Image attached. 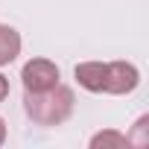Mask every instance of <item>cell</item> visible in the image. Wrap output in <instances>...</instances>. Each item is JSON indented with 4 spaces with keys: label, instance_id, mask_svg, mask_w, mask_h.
Instances as JSON below:
<instances>
[{
    "label": "cell",
    "instance_id": "6da1fadb",
    "mask_svg": "<svg viewBox=\"0 0 149 149\" xmlns=\"http://www.w3.org/2000/svg\"><path fill=\"white\" fill-rule=\"evenodd\" d=\"M73 108H76L73 88L61 82L47 91H24V111L35 126H61L73 114Z\"/></svg>",
    "mask_w": 149,
    "mask_h": 149
},
{
    "label": "cell",
    "instance_id": "7a4b0ae2",
    "mask_svg": "<svg viewBox=\"0 0 149 149\" xmlns=\"http://www.w3.org/2000/svg\"><path fill=\"white\" fill-rule=\"evenodd\" d=\"M21 79H24V91H47L53 85H58L61 79V70L56 61L50 58H29L21 70Z\"/></svg>",
    "mask_w": 149,
    "mask_h": 149
},
{
    "label": "cell",
    "instance_id": "3957f363",
    "mask_svg": "<svg viewBox=\"0 0 149 149\" xmlns=\"http://www.w3.org/2000/svg\"><path fill=\"white\" fill-rule=\"evenodd\" d=\"M140 85V70L132 61H105V91L102 94H132Z\"/></svg>",
    "mask_w": 149,
    "mask_h": 149
},
{
    "label": "cell",
    "instance_id": "277c9868",
    "mask_svg": "<svg viewBox=\"0 0 149 149\" xmlns=\"http://www.w3.org/2000/svg\"><path fill=\"white\" fill-rule=\"evenodd\" d=\"M73 76L85 91L102 94L105 91V61H82V64H76Z\"/></svg>",
    "mask_w": 149,
    "mask_h": 149
},
{
    "label": "cell",
    "instance_id": "5b68a950",
    "mask_svg": "<svg viewBox=\"0 0 149 149\" xmlns=\"http://www.w3.org/2000/svg\"><path fill=\"white\" fill-rule=\"evenodd\" d=\"M21 32L9 24H0V67L12 64L18 56H21Z\"/></svg>",
    "mask_w": 149,
    "mask_h": 149
},
{
    "label": "cell",
    "instance_id": "8992f818",
    "mask_svg": "<svg viewBox=\"0 0 149 149\" xmlns=\"http://www.w3.org/2000/svg\"><path fill=\"white\" fill-rule=\"evenodd\" d=\"M91 149H123L129 146L126 143V134L123 132H114V129H105V132H97L91 140H88Z\"/></svg>",
    "mask_w": 149,
    "mask_h": 149
},
{
    "label": "cell",
    "instance_id": "52a82bcc",
    "mask_svg": "<svg viewBox=\"0 0 149 149\" xmlns=\"http://www.w3.org/2000/svg\"><path fill=\"white\" fill-rule=\"evenodd\" d=\"M146 126H149V117L143 114L137 123H134V132L126 134V143L129 146H149V137H146Z\"/></svg>",
    "mask_w": 149,
    "mask_h": 149
},
{
    "label": "cell",
    "instance_id": "ba28073f",
    "mask_svg": "<svg viewBox=\"0 0 149 149\" xmlns=\"http://www.w3.org/2000/svg\"><path fill=\"white\" fill-rule=\"evenodd\" d=\"M6 97H9V79L3 76V73H0V102H3Z\"/></svg>",
    "mask_w": 149,
    "mask_h": 149
},
{
    "label": "cell",
    "instance_id": "9c48e42d",
    "mask_svg": "<svg viewBox=\"0 0 149 149\" xmlns=\"http://www.w3.org/2000/svg\"><path fill=\"white\" fill-rule=\"evenodd\" d=\"M3 143H6V120L0 117V146H3Z\"/></svg>",
    "mask_w": 149,
    "mask_h": 149
}]
</instances>
